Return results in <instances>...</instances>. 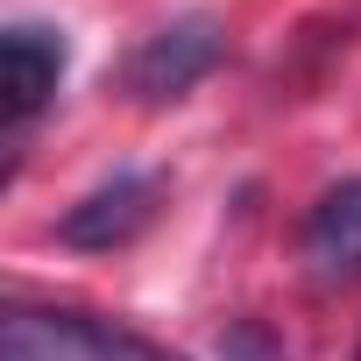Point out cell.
Returning <instances> with one entry per match:
<instances>
[{
  "label": "cell",
  "mask_w": 361,
  "mask_h": 361,
  "mask_svg": "<svg viewBox=\"0 0 361 361\" xmlns=\"http://www.w3.org/2000/svg\"><path fill=\"white\" fill-rule=\"evenodd\" d=\"M0 361H185V354L92 312H8Z\"/></svg>",
  "instance_id": "cell-1"
},
{
  "label": "cell",
  "mask_w": 361,
  "mask_h": 361,
  "mask_svg": "<svg viewBox=\"0 0 361 361\" xmlns=\"http://www.w3.org/2000/svg\"><path fill=\"white\" fill-rule=\"evenodd\" d=\"M305 269L312 283H354L361 276V177L319 192V206L305 213Z\"/></svg>",
  "instance_id": "cell-5"
},
{
  "label": "cell",
  "mask_w": 361,
  "mask_h": 361,
  "mask_svg": "<svg viewBox=\"0 0 361 361\" xmlns=\"http://www.w3.org/2000/svg\"><path fill=\"white\" fill-rule=\"evenodd\" d=\"M64 64H71V43L57 22H8L0 29V106H8V135H22L64 85Z\"/></svg>",
  "instance_id": "cell-4"
},
{
  "label": "cell",
  "mask_w": 361,
  "mask_h": 361,
  "mask_svg": "<svg viewBox=\"0 0 361 361\" xmlns=\"http://www.w3.org/2000/svg\"><path fill=\"white\" fill-rule=\"evenodd\" d=\"M220 57H227V29H220V15L199 8V15H177V22L149 29V36L128 50L121 85H128L142 106H170V99H185L199 78H213Z\"/></svg>",
  "instance_id": "cell-2"
},
{
  "label": "cell",
  "mask_w": 361,
  "mask_h": 361,
  "mask_svg": "<svg viewBox=\"0 0 361 361\" xmlns=\"http://www.w3.org/2000/svg\"><path fill=\"white\" fill-rule=\"evenodd\" d=\"M156 199H163V177L128 163V170L99 177L78 206H64L57 241H64V248H85V255H114V248H128V241L156 220Z\"/></svg>",
  "instance_id": "cell-3"
}]
</instances>
